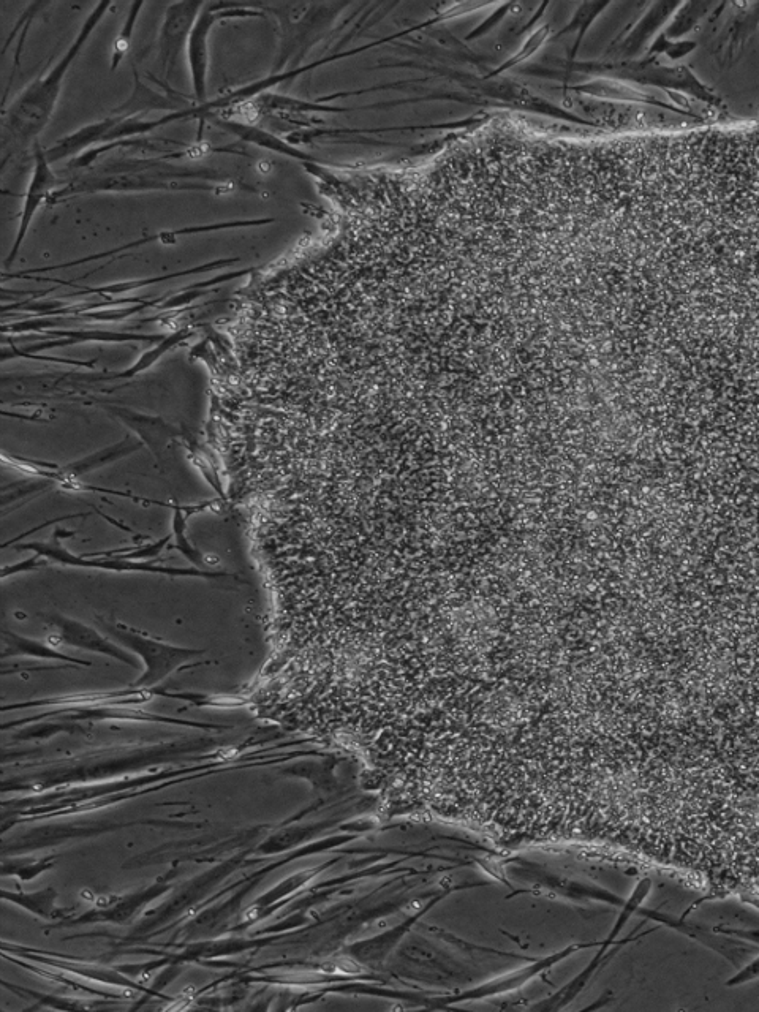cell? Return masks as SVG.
Listing matches in <instances>:
<instances>
[{
	"mask_svg": "<svg viewBox=\"0 0 759 1012\" xmlns=\"http://www.w3.org/2000/svg\"><path fill=\"white\" fill-rule=\"evenodd\" d=\"M143 443L141 442H130V440H124V442L118 443V445L110 446L103 451H97V453L91 454V456L84 457L80 461L73 462V464L65 465L62 469H57L56 472H51L48 475L50 480H56L57 483H61L64 480H78L84 473L92 472V470L100 469L102 465L110 464V462L118 461L121 457L127 456V454L133 453V451L140 450Z\"/></svg>",
	"mask_w": 759,
	"mask_h": 1012,
	"instance_id": "cell-4",
	"label": "cell"
},
{
	"mask_svg": "<svg viewBox=\"0 0 759 1012\" xmlns=\"http://www.w3.org/2000/svg\"><path fill=\"white\" fill-rule=\"evenodd\" d=\"M45 557L34 554L31 559L24 560V562L16 563V565H8V567L2 568V578H8L12 574L26 573V571L38 570V568L45 567Z\"/></svg>",
	"mask_w": 759,
	"mask_h": 1012,
	"instance_id": "cell-13",
	"label": "cell"
},
{
	"mask_svg": "<svg viewBox=\"0 0 759 1012\" xmlns=\"http://www.w3.org/2000/svg\"><path fill=\"white\" fill-rule=\"evenodd\" d=\"M114 412L119 418L125 420V423L129 424L133 431L138 432L143 442L151 448L152 453L159 461H162V451L167 448L168 442L179 435L173 426L163 423L162 420H154V418L136 415L129 410H118V408H114Z\"/></svg>",
	"mask_w": 759,
	"mask_h": 1012,
	"instance_id": "cell-5",
	"label": "cell"
},
{
	"mask_svg": "<svg viewBox=\"0 0 759 1012\" xmlns=\"http://www.w3.org/2000/svg\"><path fill=\"white\" fill-rule=\"evenodd\" d=\"M97 620H99L100 627L108 635L113 636V638H116V641L121 642L122 646L127 647V649L132 650V652L143 658L146 671L133 684V687L136 688L154 687V685L159 684L160 680L170 676L174 669L181 668L182 665H186L187 661L192 660L193 657H198V655L206 652L203 649H184V647L170 646V644L157 641V639L148 638V636L141 633V631L135 630V628L125 627L122 624H114V622H106L103 617H97Z\"/></svg>",
	"mask_w": 759,
	"mask_h": 1012,
	"instance_id": "cell-2",
	"label": "cell"
},
{
	"mask_svg": "<svg viewBox=\"0 0 759 1012\" xmlns=\"http://www.w3.org/2000/svg\"><path fill=\"white\" fill-rule=\"evenodd\" d=\"M40 617L45 620L46 624L57 630V635L51 636L50 642L57 641L59 644H67V646H73L76 649L91 650L97 654L108 655V657L116 658L122 663L133 666V668H138L132 655L127 654L124 649L105 638L95 628L87 627L78 620L59 616V614H48V616L42 614Z\"/></svg>",
	"mask_w": 759,
	"mask_h": 1012,
	"instance_id": "cell-3",
	"label": "cell"
},
{
	"mask_svg": "<svg viewBox=\"0 0 759 1012\" xmlns=\"http://www.w3.org/2000/svg\"><path fill=\"white\" fill-rule=\"evenodd\" d=\"M195 7L197 5H189L187 10L181 12L182 5H179V7H176L178 8V12H170L165 29H163V53H165V56L170 57V53L173 56L179 53L178 50L181 48L182 40L186 38L192 18L195 16V12H193V8Z\"/></svg>",
	"mask_w": 759,
	"mask_h": 1012,
	"instance_id": "cell-8",
	"label": "cell"
},
{
	"mask_svg": "<svg viewBox=\"0 0 759 1012\" xmlns=\"http://www.w3.org/2000/svg\"><path fill=\"white\" fill-rule=\"evenodd\" d=\"M182 336H184V334L179 333L168 337V339L165 340L159 348H155V350H151V352L146 353V355H144L143 358H141L140 361L132 367V369H129V371L121 372V374L113 375V377L103 378V380H113V378L114 380H116V378H132L133 375H138L140 372L146 371V369L151 367L152 364H154L155 361L163 355V353L167 352L168 348L173 347L176 342H179V340L182 339Z\"/></svg>",
	"mask_w": 759,
	"mask_h": 1012,
	"instance_id": "cell-10",
	"label": "cell"
},
{
	"mask_svg": "<svg viewBox=\"0 0 759 1012\" xmlns=\"http://www.w3.org/2000/svg\"><path fill=\"white\" fill-rule=\"evenodd\" d=\"M75 532H65L57 529L51 541H34V543L16 544L18 551H32L38 556L45 557L50 562L61 563L67 567L94 568V570L116 571V573H154L165 574V576H178V578H233V574L225 571L200 570V568H173L162 567L149 562H135V560H121L116 557H84L75 556L67 548L62 546V538L73 537Z\"/></svg>",
	"mask_w": 759,
	"mask_h": 1012,
	"instance_id": "cell-1",
	"label": "cell"
},
{
	"mask_svg": "<svg viewBox=\"0 0 759 1012\" xmlns=\"http://www.w3.org/2000/svg\"><path fill=\"white\" fill-rule=\"evenodd\" d=\"M173 538V533L167 535L165 538L154 541V543L143 544V546H136V548H122L114 549V551L95 552V554H84V557H116L121 560H144V559H155L159 556L163 549L167 548Z\"/></svg>",
	"mask_w": 759,
	"mask_h": 1012,
	"instance_id": "cell-9",
	"label": "cell"
},
{
	"mask_svg": "<svg viewBox=\"0 0 759 1012\" xmlns=\"http://www.w3.org/2000/svg\"><path fill=\"white\" fill-rule=\"evenodd\" d=\"M209 505H211V503H204V505L200 506L168 505L171 510H173V522H171L173 532L171 533H173L174 544L173 546H170V549H176V551L181 552L182 556L186 557L190 563H193V565L200 568V570H204V568L208 567L209 562L206 560V556H203V554H201V552L198 551L192 543H190L189 538H187V518L184 516V511H189L190 514L197 513V511L204 510V508Z\"/></svg>",
	"mask_w": 759,
	"mask_h": 1012,
	"instance_id": "cell-7",
	"label": "cell"
},
{
	"mask_svg": "<svg viewBox=\"0 0 759 1012\" xmlns=\"http://www.w3.org/2000/svg\"><path fill=\"white\" fill-rule=\"evenodd\" d=\"M4 642L5 649L4 652H2V658L26 655V657L70 661V663H76V665L91 666V663H87V661L76 660V658L68 657V655L62 654V652H59V649H57L56 646H53V644L50 646V644H46V642L24 638V636L16 635L13 631L4 630Z\"/></svg>",
	"mask_w": 759,
	"mask_h": 1012,
	"instance_id": "cell-6",
	"label": "cell"
},
{
	"mask_svg": "<svg viewBox=\"0 0 759 1012\" xmlns=\"http://www.w3.org/2000/svg\"><path fill=\"white\" fill-rule=\"evenodd\" d=\"M190 459H192L193 465L200 470L201 475L204 476V480L208 481V483L211 484V488L219 494L220 499H227V495H225V491H223V484L222 480H220L219 473H217V470L214 469V465L209 462V459H206V457H204L203 454L198 453V451H192Z\"/></svg>",
	"mask_w": 759,
	"mask_h": 1012,
	"instance_id": "cell-11",
	"label": "cell"
},
{
	"mask_svg": "<svg viewBox=\"0 0 759 1012\" xmlns=\"http://www.w3.org/2000/svg\"><path fill=\"white\" fill-rule=\"evenodd\" d=\"M759 979V952L752 959L748 960L745 965H742L739 970L736 971V975L733 978H729L726 981V987H739L748 984V982L756 981Z\"/></svg>",
	"mask_w": 759,
	"mask_h": 1012,
	"instance_id": "cell-12",
	"label": "cell"
}]
</instances>
